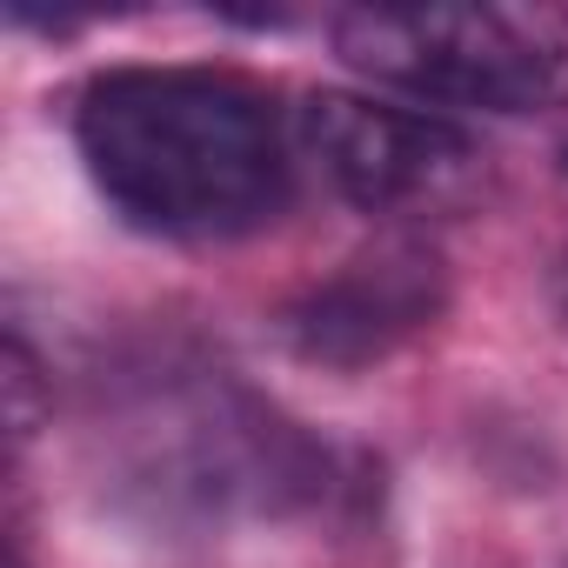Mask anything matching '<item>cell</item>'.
Instances as JSON below:
<instances>
[{
	"instance_id": "obj_1",
	"label": "cell",
	"mask_w": 568,
	"mask_h": 568,
	"mask_svg": "<svg viewBox=\"0 0 568 568\" xmlns=\"http://www.w3.org/2000/svg\"><path fill=\"white\" fill-rule=\"evenodd\" d=\"M94 194L154 241H241L288 214L295 148L274 101L227 68H108L74 101Z\"/></svg>"
},
{
	"instance_id": "obj_2",
	"label": "cell",
	"mask_w": 568,
	"mask_h": 568,
	"mask_svg": "<svg viewBox=\"0 0 568 568\" xmlns=\"http://www.w3.org/2000/svg\"><path fill=\"white\" fill-rule=\"evenodd\" d=\"M355 74L481 114L568 108V14L561 8H355L335 21Z\"/></svg>"
},
{
	"instance_id": "obj_3",
	"label": "cell",
	"mask_w": 568,
	"mask_h": 568,
	"mask_svg": "<svg viewBox=\"0 0 568 568\" xmlns=\"http://www.w3.org/2000/svg\"><path fill=\"white\" fill-rule=\"evenodd\" d=\"M322 455L241 395H201L161 415V435L134 442L128 495L168 528H207L227 515H267L315 495Z\"/></svg>"
},
{
	"instance_id": "obj_4",
	"label": "cell",
	"mask_w": 568,
	"mask_h": 568,
	"mask_svg": "<svg viewBox=\"0 0 568 568\" xmlns=\"http://www.w3.org/2000/svg\"><path fill=\"white\" fill-rule=\"evenodd\" d=\"M295 148L362 214H415L455 194L481 161L455 121L362 94H315L295 121Z\"/></svg>"
},
{
	"instance_id": "obj_5",
	"label": "cell",
	"mask_w": 568,
	"mask_h": 568,
	"mask_svg": "<svg viewBox=\"0 0 568 568\" xmlns=\"http://www.w3.org/2000/svg\"><path fill=\"white\" fill-rule=\"evenodd\" d=\"M442 302H448L442 261L415 241H382L375 254L342 261L328 281L295 295L288 315H281V342L302 362L362 368L402 348L408 335H422L442 315Z\"/></svg>"
},
{
	"instance_id": "obj_6",
	"label": "cell",
	"mask_w": 568,
	"mask_h": 568,
	"mask_svg": "<svg viewBox=\"0 0 568 568\" xmlns=\"http://www.w3.org/2000/svg\"><path fill=\"white\" fill-rule=\"evenodd\" d=\"M561 168H568V148H561Z\"/></svg>"
}]
</instances>
